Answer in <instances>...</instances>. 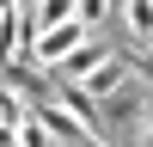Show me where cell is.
<instances>
[{
	"label": "cell",
	"instance_id": "cell-1",
	"mask_svg": "<svg viewBox=\"0 0 153 147\" xmlns=\"http://www.w3.org/2000/svg\"><path fill=\"white\" fill-rule=\"evenodd\" d=\"M6 24H12V0H0V68H6Z\"/></svg>",
	"mask_w": 153,
	"mask_h": 147
}]
</instances>
